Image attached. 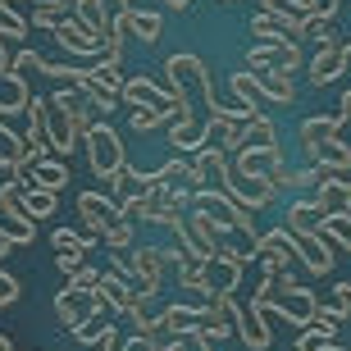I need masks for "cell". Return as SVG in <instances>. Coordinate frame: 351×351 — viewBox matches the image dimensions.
<instances>
[{
	"instance_id": "1",
	"label": "cell",
	"mask_w": 351,
	"mask_h": 351,
	"mask_svg": "<svg viewBox=\"0 0 351 351\" xmlns=\"http://www.w3.org/2000/svg\"><path fill=\"white\" fill-rule=\"evenodd\" d=\"M82 146H87V165H91L96 178H114V173L128 165V160H123V142H119V132L110 128V123H96Z\"/></svg>"
},
{
	"instance_id": "2",
	"label": "cell",
	"mask_w": 351,
	"mask_h": 351,
	"mask_svg": "<svg viewBox=\"0 0 351 351\" xmlns=\"http://www.w3.org/2000/svg\"><path fill=\"white\" fill-rule=\"evenodd\" d=\"M269 311H274V315H283L287 324L311 328V324H315V315H319V297H315L311 287H301L297 278H287V283L278 287V292H274Z\"/></svg>"
},
{
	"instance_id": "3",
	"label": "cell",
	"mask_w": 351,
	"mask_h": 351,
	"mask_svg": "<svg viewBox=\"0 0 351 351\" xmlns=\"http://www.w3.org/2000/svg\"><path fill=\"white\" fill-rule=\"evenodd\" d=\"M51 105H60V110H64V119H69V128H73V137H78V142H87V132L101 123V105L91 101L82 87H60L51 96Z\"/></svg>"
},
{
	"instance_id": "4",
	"label": "cell",
	"mask_w": 351,
	"mask_h": 351,
	"mask_svg": "<svg viewBox=\"0 0 351 351\" xmlns=\"http://www.w3.org/2000/svg\"><path fill=\"white\" fill-rule=\"evenodd\" d=\"M0 215H5V228L14 233V242H19V247H27V242H32V233H37V219L27 215L23 182H14V178L0 182Z\"/></svg>"
},
{
	"instance_id": "5",
	"label": "cell",
	"mask_w": 351,
	"mask_h": 351,
	"mask_svg": "<svg viewBox=\"0 0 351 351\" xmlns=\"http://www.w3.org/2000/svg\"><path fill=\"white\" fill-rule=\"evenodd\" d=\"M292 256H297V237L287 233L283 223L256 237V261H261L265 274H287L292 269Z\"/></svg>"
},
{
	"instance_id": "6",
	"label": "cell",
	"mask_w": 351,
	"mask_h": 351,
	"mask_svg": "<svg viewBox=\"0 0 351 351\" xmlns=\"http://www.w3.org/2000/svg\"><path fill=\"white\" fill-rule=\"evenodd\" d=\"M128 306H132V283L123 278V274H105L101 269V283L91 287V315H128Z\"/></svg>"
},
{
	"instance_id": "7",
	"label": "cell",
	"mask_w": 351,
	"mask_h": 351,
	"mask_svg": "<svg viewBox=\"0 0 351 351\" xmlns=\"http://www.w3.org/2000/svg\"><path fill=\"white\" fill-rule=\"evenodd\" d=\"M201 333L210 342H223L228 333H237V301L233 292H215L210 301H201Z\"/></svg>"
},
{
	"instance_id": "8",
	"label": "cell",
	"mask_w": 351,
	"mask_h": 351,
	"mask_svg": "<svg viewBox=\"0 0 351 351\" xmlns=\"http://www.w3.org/2000/svg\"><path fill=\"white\" fill-rule=\"evenodd\" d=\"M78 215H82V223H87V233L96 237V242H101L119 219H128V215L119 210L114 196H101V192H82L78 196Z\"/></svg>"
},
{
	"instance_id": "9",
	"label": "cell",
	"mask_w": 351,
	"mask_h": 351,
	"mask_svg": "<svg viewBox=\"0 0 351 351\" xmlns=\"http://www.w3.org/2000/svg\"><path fill=\"white\" fill-rule=\"evenodd\" d=\"M51 247H55V265L60 274H73L87 265V251L96 247V237L91 233H69V228H55L51 233Z\"/></svg>"
},
{
	"instance_id": "10",
	"label": "cell",
	"mask_w": 351,
	"mask_h": 351,
	"mask_svg": "<svg viewBox=\"0 0 351 351\" xmlns=\"http://www.w3.org/2000/svg\"><path fill=\"white\" fill-rule=\"evenodd\" d=\"M105 182H110V192H114L119 210H123L128 219H132V206H137V201L151 192V173H137V169H128V165H123L114 178H105Z\"/></svg>"
},
{
	"instance_id": "11",
	"label": "cell",
	"mask_w": 351,
	"mask_h": 351,
	"mask_svg": "<svg viewBox=\"0 0 351 351\" xmlns=\"http://www.w3.org/2000/svg\"><path fill=\"white\" fill-rule=\"evenodd\" d=\"M265 315H269V311H265L261 301H251L247 311L237 306V338L247 342L251 351H265V347L274 342V338H269V324H265Z\"/></svg>"
},
{
	"instance_id": "12",
	"label": "cell",
	"mask_w": 351,
	"mask_h": 351,
	"mask_svg": "<svg viewBox=\"0 0 351 351\" xmlns=\"http://www.w3.org/2000/svg\"><path fill=\"white\" fill-rule=\"evenodd\" d=\"M51 37L64 46V55H101V51H105V41H101V37H91V32L78 23V19H73V14H69L64 23L55 27Z\"/></svg>"
},
{
	"instance_id": "13",
	"label": "cell",
	"mask_w": 351,
	"mask_h": 351,
	"mask_svg": "<svg viewBox=\"0 0 351 351\" xmlns=\"http://www.w3.org/2000/svg\"><path fill=\"white\" fill-rule=\"evenodd\" d=\"M23 187H41V192H55V196H60L69 187V165H64V160H55V156L37 160V165L27 169Z\"/></svg>"
},
{
	"instance_id": "14",
	"label": "cell",
	"mask_w": 351,
	"mask_h": 351,
	"mask_svg": "<svg viewBox=\"0 0 351 351\" xmlns=\"http://www.w3.org/2000/svg\"><path fill=\"white\" fill-rule=\"evenodd\" d=\"M315 201H319L324 215H347L351 210V182L342 173H324L319 187H315Z\"/></svg>"
},
{
	"instance_id": "15",
	"label": "cell",
	"mask_w": 351,
	"mask_h": 351,
	"mask_svg": "<svg viewBox=\"0 0 351 351\" xmlns=\"http://www.w3.org/2000/svg\"><path fill=\"white\" fill-rule=\"evenodd\" d=\"M297 256L311 274H333V242H324L319 233H301L297 237Z\"/></svg>"
},
{
	"instance_id": "16",
	"label": "cell",
	"mask_w": 351,
	"mask_h": 351,
	"mask_svg": "<svg viewBox=\"0 0 351 351\" xmlns=\"http://www.w3.org/2000/svg\"><path fill=\"white\" fill-rule=\"evenodd\" d=\"M55 315H60V324L73 333V328L82 324L91 315V292H73V287H60L55 292Z\"/></svg>"
},
{
	"instance_id": "17",
	"label": "cell",
	"mask_w": 351,
	"mask_h": 351,
	"mask_svg": "<svg viewBox=\"0 0 351 351\" xmlns=\"http://www.w3.org/2000/svg\"><path fill=\"white\" fill-rule=\"evenodd\" d=\"M319 219H324V210H319V201L315 196H297L292 206H287V233L301 237V233H319Z\"/></svg>"
},
{
	"instance_id": "18",
	"label": "cell",
	"mask_w": 351,
	"mask_h": 351,
	"mask_svg": "<svg viewBox=\"0 0 351 351\" xmlns=\"http://www.w3.org/2000/svg\"><path fill=\"white\" fill-rule=\"evenodd\" d=\"M306 69H311V82H315V87H328V82H338L342 73H347L342 46H319V51H315V60H311Z\"/></svg>"
},
{
	"instance_id": "19",
	"label": "cell",
	"mask_w": 351,
	"mask_h": 351,
	"mask_svg": "<svg viewBox=\"0 0 351 351\" xmlns=\"http://www.w3.org/2000/svg\"><path fill=\"white\" fill-rule=\"evenodd\" d=\"M261 87H265V101L269 105H297V82H292V69L287 64H274L269 73H261Z\"/></svg>"
},
{
	"instance_id": "20",
	"label": "cell",
	"mask_w": 351,
	"mask_h": 351,
	"mask_svg": "<svg viewBox=\"0 0 351 351\" xmlns=\"http://www.w3.org/2000/svg\"><path fill=\"white\" fill-rule=\"evenodd\" d=\"M73 19L87 27L91 37H110V27H114V14L105 10V0H73Z\"/></svg>"
},
{
	"instance_id": "21",
	"label": "cell",
	"mask_w": 351,
	"mask_h": 351,
	"mask_svg": "<svg viewBox=\"0 0 351 351\" xmlns=\"http://www.w3.org/2000/svg\"><path fill=\"white\" fill-rule=\"evenodd\" d=\"M311 165H319L324 173H347L351 169V146L338 142V132H328L324 142H319V151L311 156Z\"/></svg>"
},
{
	"instance_id": "22",
	"label": "cell",
	"mask_w": 351,
	"mask_h": 351,
	"mask_svg": "<svg viewBox=\"0 0 351 351\" xmlns=\"http://www.w3.org/2000/svg\"><path fill=\"white\" fill-rule=\"evenodd\" d=\"M119 19H123V27H128L132 37H142L146 46L165 37V19H160V14H151V10H119Z\"/></svg>"
},
{
	"instance_id": "23",
	"label": "cell",
	"mask_w": 351,
	"mask_h": 351,
	"mask_svg": "<svg viewBox=\"0 0 351 351\" xmlns=\"http://www.w3.org/2000/svg\"><path fill=\"white\" fill-rule=\"evenodd\" d=\"M228 87H233V96H237V105H251L256 114H265V87H261V73H247V69H237L233 78H228Z\"/></svg>"
},
{
	"instance_id": "24",
	"label": "cell",
	"mask_w": 351,
	"mask_h": 351,
	"mask_svg": "<svg viewBox=\"0 0 351 351\" xmlns=\"http://www.w3.org/2000/svg\"><path fill=\"white\" fill-rule=\"evenodd\" d=\"M160 328L169 333V338H178V333H192V328H201V306H165L160 311Z\"/></svg>"
},
{
	"instance_id": "25",
	"label": "cell",
	"mask_w": 351,
	"mask_h": 351,
	"mask_svg": "<svg viewBox=\"0 0 351 351\" xmlns=\"http://www.w3.org/2000/svg\"><path fill=\"white\" fill-rule=\"evenodd\" d=\"M247 32L251 37H261V41H269V46H287V41H297L292 37V27L283 23V19H269V14H256L247 23Z\"/></svg>"
},
{
	"instance_id": "26",
	"label": "cell",
	"mask_w": 351,
	"mask_h": 351,
	"mask_svg": "<svg viewBox=\"0 0 351 351\" xmlns=\"http://www.w3.org/2000/svg\"><path fill=\"white\" fill-rule=\"evenodd\" d=\"M342 123H338V114H324V119H306L301 123V151H306V160L319 151V142H324L328 132H338Z\"/></svg>"
},
{
	"instance_id": "27",
	"label": "cell",
	"mask_w": 351,
	"mask_h": 351,
	"mask_svg": "<svg viewBox=\"0 0 351 351\" xmlns=\"http://www.w3.org/2000/svg\"><path fill=\"white\" fill-rule=\"evenodd\" d=\"M110 333H114V319H110V315H87V319H82V324L73 328V338L87 342V347H101V342L110 338Z\"/></svg>"
},
{
	"instance_id": "28",
	"label": "cell",
	"mask_w": 351,
	"mask_h": 351,
	"mask_svg": "<svg viewBox=\"0 0 351 351\" xmlns=\"http://www.w3.org/2000/svg\"><path fill=\"white\" fill-rule=\"evenodd\" d=\"M319 237L333 242L338 251H351V215H324L319 219Z\"/></svg>"
},
{
	"instance_id": "29",
	"label": "cell",
	"mask_w": 351,
	"mask_h": 351,
	"mask_svg": "<svg viewBox=\"0 0 351 351\" xmlns=\"http://www.w3.org/2000/svg\"><path fill=\"white\" fill-rule=\"evenodd\" d=\"M274 137H278V132H274L269 114H256L251 123H242V146H274ZM242 146H237V151H242ZM237 151H233V156H237Z\"/></svg>"
},
{
	"instance_id": "30",
	"label": "cell",
	"mask_w": 351,
	"mask_h": 351,
	"mask_svg": "<svg viewBox=\"0 0 351 351\" xmlns=\"http://www.w3.org/2000/svg\"><path fill=\"white\" fill-rule=\"evenodd\" d=\"M165 123H173V110H151V105H137L132 110V128L137 132H156Z\"/></svg>"
},
{
	"instance_id": "31",
	"label": "cell",
	"mask_w": 351,
	"mask_h": 351,
	"mask_svg": "<svg viewBox=\"0 0 351 351\" xmlns=\"http://www.w3.org/2000/svg\"><path fill=\"white\" fill-rule=\"evenodd\" d=\"M23 201H27V215H32V219H46V215H55V192L23 187Z\"/></svg>"
},
{
	"instance_id": "32",
	"label": "cell",
	"mask_w": 351,
	"mask_h": 351,
	"mask_svg": "<svg viewBox=\"0 0 351 351\" xmlns=\"http://www.w3.org/2000/svg\"><path fill=\"white\" fill-rule=\"evenodd\" d=\"M160 351H215V342H210L201 328H192V333H178V338H169Z\"/></svg>"
},
{
	"instance_id": "33",
	"label": "cell",
	"mask_w": 351,
	"mask_h": 351,
	"mask_svg": "<svg viewBox=\"0 0 351 351\" xmlns=\"http://www.w3.org/2000/svg\"><path fill=\"white\" fill-rule=\"evenodd\" d=\"M73 10H64V5H41L37 0V10H32V27H46V32H55V27L64 23Z\"/></svg>"
},
{
	"instance_id": "34",
	"label": "cell",
	"mask_w": 351,
	"mask_h": 351,
	"mask_svg": "<svg viewBox=\"0 0 351 351\" xmlns=\"http://www.w3.org/2000/svg\"><path fill=\"white\" fill-rule=\"evenodd\" d=\"M101 242H105V251H128L132 247V219H119Z\"/></svg>"
},
{
	"instance_id": "35",
	"label": "cell",
	"mask_w": 351,
	"mask_h": 351,
	"mask_svg": "<svg viewBox=\"0 0 351 351\" xmlns=\"http://www.w3.org/2000/svg\"><path fill=\"white\" fill-rule=\"evenodd\" d=\"M96 283H101V269L82 265V269H73V274H69V283H64V287H73V292H91Z\"/></svg>"
},
{
	"instance_id": "36",
	"label": "cell",
	"mask_w": 351,
	"mask_h": 351,
	"mask_svg": "<svg viewBox=\"0 0 351 351\" xmlns=\"http://www.w3.org/2000/svg\"><path fill=\"white\" fill-rule=\"evenodd\" d=\"M19 292H23V287H19V278L0 269V311H10L14 301H19Z\"/></svg>"
},
{
	"instance_id": "37",
	"label": "cell",
	"mask_w": 351,
	"mask_h": 351,
	"mask_svg": "<svg viewBox=\"0 0 351 351\" xmlns=\"http://www.w3.org/2000/svg\"><path fill=\"white\" fill-rule=\"evenodd\" d=\"M333 311H338L342 319L351 315V283H338V287H333Z\"/></svg>"
},
{
	"instance_id": "38",
	"label": "cell",
	"mask_w": 351,
	"mask_h": 351,
	"mask_svg": "<svg viewBox=\"0 0 351 351\" xmlns=\"http://www.w3.org/2000/svg\"><path fill=\"white\" fill-rule=\"evenodd\" d=\"M0 19H5V23H27L23 10H19V0H0Z\"/></svg>"
},
{
	"instance_id": "39",
	"label": "cell",
	"mask_w": 351,
	"mask_h": 351,
	"mask_svg": "<svg viewBox=\"0 0 351 351\" xmlns=\"http://www.w3.org/2000/svg\"><path fill=\"white\" fill-rule=\"evenodd\" d=\"M119 351H160V347H156V342H151V338H142V333H132V338L123 342V347H119Z\"/></svg>"
},
{
	"instance_id": "40",
	"label": "cell",
	"mask_w": 351,
	"mask_h": 351,
	"mask_svg": "<svg viewBox=\"0 0 351 351\" xmlns=\"http://www.w3.org/2000/svg\"><path fill=\"white\" fill-rule=\"evenodd\" d=\"M338 123H351V91L342 96V110H338Z\"/></svg>"
},
{
	"instance_id": "41",
	"label": "cell",
	"mask_w": 351,
	"mask_h": 351,
	"mask_svg": "<svg viewBox=\"0 0 351 351\" xmlns=\"http://www.w3.org/2000/svg\"><path fill=\"white\" fill-rule=\"evenodd\" d=\"M165 5H169V10H187V5H192V0H165Z\"/></svg>"
},
{
	"instance_id": "42",
	"label": "cell",
	"mask_w": 351,
	"mask_h": 351,
	"mask_svg": "<svg viewBox=\"0 0 351 351\" xmlns=\"http://www.w3.org/2000/svg\"><path fill=\"white\" fill-rule=\"evenodd\" d=\"M41 5H64V10H73V0H41Z\"/></svg>"
},
{
	"instance_id": "43",
	"label": "cell",
	"mask_w": 351,
	"mask_h": 351,
	"mask_svg": "<svg viewBox=\"0 0 351 351\" xmlns=\"http://www.w3.org/2000/svg\"><path fill=\"white\" fill-rule=\"evenodd\" d=\"M119 10H137V0H119Z\"/></svg>"
},
{
	"instance_id": "44",
	"label": "cell",
	"mask_w": 351,
	"mask_h": 351,
	"mask_svg": "<svg viewBox=\"0 0 351 351\" xmlns=\"http://www.w3.org/2000/svg\"><path fill=\"white\" fill-rule=\"evenodd\" d=\"M301 5H306V10H315V14H319V0H301Z\"/></svg>"
},
{
	"instance_id": "45",
	"label": "cell",
	"mask_w": 351,
	"mask_h": 351,
	"mask_svg": "<svg viewBox=\"0 0 351 351\" xmlns=\"http://www.w3.org/2000/svg\"><path fill=\"white\" fill-rule=\"evenodd\" d=\"M0 351H14V347H10V338H5V333H0Z\"/></svg>"
},
{
	"instance_id": "46",
	"label": "cell",
	"mask_w": 351,
	"mask_h": 351,
	"mask_svg": "<svg viewBox=\"0 0 351 351\" xmlns=\"http://www.w3.org/2000/svg\"><path fill=\"white\" fill-rule=\"evenodd\" d=\"M319 351H347V347H338V342H328V347H319Z\"/></svg>"
},
{
	"instance_id": "47",
	"label": "cell",
	"mask_w": 351,
	"mask_h": 351,
	"mask_svg": "<svg viewBox=\"0 0 351 351\" xmlns=\"http://www.w3.org/2000/svg\"><path fill=\"white\" fill-rule=\"evenodd\" d=\"M292 351H297V347H292Z\"/></svg>"
}]
</instances>
